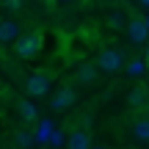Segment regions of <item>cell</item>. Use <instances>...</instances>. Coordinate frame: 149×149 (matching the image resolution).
Returning <instances> with one entry per match:
<instances>
[{
  "label": "cell",
  "instance_id": "cell-6",
  "mask_svg": "<svg viewBox=\"0 0 149 149\" xmlns=\"http://www.w3.org/2000/svg\"><path fill=\"white\" fill-rule=\"evenodd\" d=\"M97 77H100V64H91V61H86V64H80L77 69H74V80H77L80 86H94Z\"/></svg>",
  "mask_w": 149,
  "mask_h": 149
},
{
  "label": "cell",
  "instance_id": "cell-18",
  "mask_svg": "<svg viewBox=\"0 0 149 149\" xmlns=\"http://www.w3.org/2000/svg\"><path fill=\"white\" fill-rule=\"evenodd\" d=\"M146 22H149V17H146Z\"/></svg>",
  "mask_w": 149,
  "mask_h": 149
},
{
  "label": "cell",
  "instance_id": "cell-14",
  "mask_svg": "<svg viewBox=\"0 0 149 149\" xmlns=\"http://www.w3.org/2000/svg\"><path fill=\"white\" fill-rule=\"evenodd\" d=\"M3 6H6L8 11H19V8H22V0H3Z\"/></svg>",
  "mask_w": 149,
  "mask_h": 149
},
{
  "label": "cell",
  "instance_id": "cell-11",
  "mask_svg": "<svg viewBox=\"0 0 149 149\" xmlns=\"http://www.w3.org/2000/svg\"><path fill=\"white\" fill-rule=\"evenodd\" d=\"M19 113H22V119H25V122H36V108L31 105V102H19Z\"/></svg>",
  "mask_w": 149,
  "mask_h": 149
},
{
  "label": "cell",
  "instance_id": "cell-1",
  "mask_svg": "<svg viewBox=\"0 0 149 149\" xmlns=\"http://www.w3.org/2000/svg\"><path fill=\"white\" fill-rule=\"evenodd\" d=\"M97 64H100L102 72H116V69L124 66V55H122V50H116V47H105L97 55Z\"/></svg>",
  "mask_w": 149,
  "mask_h": 149
},
{
  "label": "cell",
  "instance_id": "cell-15",
  "mask_svg": "<svg viewBox=\"0 0 149 149\" xmlns=\"http://www.w3.org/2000/svg\"><path fill=\"white\" fill-rule=\"evenodd\" d=\"M111 25H113V28H122V25H124V19H122V14H119V11L111 17ZM124 28H127V25H124Z\"/></svg>",
  "mask_w": 149,
  "mask_h": 149
},
{
  "label": "cell",
  "instance_id": "cell-5",
  "mask_svg": "<svg viewBox=\"0 0 149 149\" xmlns=\"http://www.w3.org/2000/svg\"><path fill=\"white\" fill-rule=\"evenodd\" d=\"M74 100H77V94H74L72 86H61V88L50 97V108H53V111H66V108L74 105Z\"/></svg>",
  "mask_w": 149,
  "mask_h": 149
},
{
  "label": "cell",
  "instance_id": "cell-12",
  "mask_svg": "<svg viewBox=\"0 0 149 149\" xmlns=\"http://www.w3.org/2000/svg\"><path fill=\"white\" fill-rule=\"evenodd\" d=\"M14 144L19 146V149H31L33 146V135L31 133H17L14 135Z\"/></svg>",
  "mask_w": 149,
  "mask_h": 149
},
{
  "label": "cell",
  "instance_id": "cell-8",
  "mask_svg": "<svg viewBox=\"0 0 149 149\" xmlns=\"http://www.w3.org/2000/svg\"><path fill=\"white\" fill-rule=\"evenodd\" d=\"M19 33H22V28H19V22L17 19H3V25H0V42H17L19 39Z\"/></svg>",
  "mask_w": 149,
  "mask_h": 149
},
{
  "label": "cell",
  "instance_id": "cell-17",
  "mask_svg": "<svg viewBox=\"0 0 149 149\" xmlns=\"http://www.w3.org/2000/svg\"><path fill=\"white\" fill-rule=\"evenodd\" d=\"M146 58H149V47H146Z\"/></svg>",
  "mask_w": 149,
  "mask_h": 149
},
{
  "label": "cell",
  "instance_id": "cell-9",
  "mask_svg": "<svg viewBox=\"0 0 149 149\" xmlns=\"http://www.w3.org/2000/svg\"><path fill=\"white\" fill-rule=\"evenodd\" d=\"M146 100H149V91L144 88V86H135V88H130V94H127L130 108H144Z\"/></svg>",
  "mask_w": 149,
  "mask_h": 149
},
{
  "label": "cell",
  "instance_id": "cell-7",
  "mask_svg": "<svg viewBox=\"0 0 149 149\" xmlns=\"http://www.w3.org/2000/svg\"><path fill=\"white\" fill-rule=\"evenodd\" d=\"M66 146H69V149H91V127H77V130H72Z\"/></svg>",
  "mask_w": 149,
  "mask_h": 149
},
{
  "label": "cell",
  "instance_id": "cell-2",
  "mask_svg": "<svg viewBox=\"0 0 149 149\" xmlns=\"http://www.w3.org/2000/svg\"><path fill=\"white\" fill-rule=\"evenodd\" d=\"M50 83H53V74L50 72H33L25 83V91L31 97H44L50 91Z\"/></svg>",
  "mask_w": 149,
  "mask_h": 149
},
{
  "label": "cell",
  "instance_id": "cell-4",
  "mask_svg": "<svg viewBox=\"0 0 149 149\" xmlns=\"http://www.w3.org/2000/svg\"><path fill=\"white\" fill-rule=\"evenodd\" d=\"M39 50H42V36L39 33H25V36L17 39V53L22 58H36Z\"/></svg>",
  "mask_w": 149,
  "mask_h": 149
},
{
  "label": "cell",
  "instance_id": "cell-16",
  "mask_svg": "<svg viewBox=\"0 0 149 149\" xmlns=\"http://www.w3.org/2000/svg\"><path fill=\"white\" fill-rule=\"evenodd\" d=\"M91 149H108V146H91Z\"/></svg>",
  "mask_w": 149,
  "mask_h": 149
},
{
  "label": "cell",
  "instance_id": "cell-13",
  "mask_svg": "<svg viewBox=\"0 0 149 149\" xmlns=\"http://www.w3.org/2000/svg\"><path fill=\"white\" fill-rule=\"evenodd\" d=\"M127 72L130 74H141V72H144V64H141V61H130V64H127Z\"/></svg>",
  "mask_w": 149,
  "mask_h": 149
},
{
  "label": "cell",
  "instance_id": "cell-3",
  "mask_svg": "<svg viewBox=\"0 0 149 149\" xmlns=\"http://www.w3.org/2000/svg\"><path fill=\"white\" fill-rule=\"evenodd\" d=\"M127 39L133 44H146L149 42V22L141 17H130L127 19Z\"/></svg>",
  "mask_w": 149,
  "mask_h": 149
},
{
  "label": "cell",
  "instance_id": "cell-10",
  "mask_svg": "<svg viewBox=\"0 0 149 149\" xmlns=\"http://www.w3.org/2000/svg\"><path fill=\"white\" fill-rule=\"evenodd\" d=\"M133 135L146 144V141H149V119H135V122H133Z\"/></svg>",
  "mask_w": 149,
  "mask_h": 149
}]
</instances>
